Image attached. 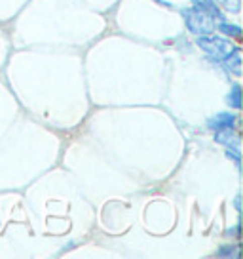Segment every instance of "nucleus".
<instances>
[{"label":"nucleus","instance_id":"nucleus-1","mask_svg":"<svg viewBox=\"0 0 243 259\" xmlns=\"http://www.w3.org/2000/svg\"><path fill=\"white\" fill-rule=\"evenodd\" d=\"M183 19H185V25H187V29L190 32H194L198 36H202V34H213V32L217 31V21L213 19L211 16H207L205 12L198 8H185L183 12Z\"/></svg>","mask_w":243,"mask_h":259},{"label":"nucleus","instance_id":"nucleus-2","mask_svg":"<svg viewBox=\"0 0 243 259\" xmlns=\"http://www.w3.org/2000/svg\"><path fill=\"white\" fill-rule=\"evenodd\" d=\"M198 46L213 59V61H224L232 52H235V46L228 38L222 36H213V34H202L198 36Z\"/></svg>","mask_w":243,"mask_h":259},{"label":"nucleus","instance_id":"nucleus-3","mask_svg":"<svg viewBox=\"0 0 243 259\" xmlns=\"http://www.w3.org/2000/svg\"><path fill=\"white\" fill-rule=\"evenodd\" d=\"M207 126L211 130H222V128H235V114L234 113H219L213 118L207 120Z\"/></svg>","mask_w":243,"mask_h":259},{"label":"nucleus","instance_id":"nucleus-4","mask_svg":"<svg viewBox=\"0 0 243 259\" xmlns=\"http://www.w3.org/2000/svg\"><path fill=\"white\" fill-rule=\"evenodd\" d=\"M215 141L217 143H222V145H228L232 149H237L239 147V136L234 128H222L215 132Z\"/></svg>","mask_w":243,"mask_h":259},{"label":"nucleus","instance_id":"nucleus-5","mask_svg":"<svg viewBox=\"0 0 243 259\" xmlns=\"http://www.w3.org/2000/svg\"><path fill=\"white\" fill-rule=\"evenodd\" d=\"M192 2H194V8L205 12V14L213 17L217 23L224 21V16L220 14V10H219V6H217V2H215V0H192Z\"/></svg>","mask_w":243,"mask_h":259},{"label":"nucleus","instance_id":"nucleus-6","mask_svg":"<svg viewBox=\"0 0 243 259\" xmlns=\"http://www.w3.org/2000/svg\"><path fill=\"white\" fill-rule=\"evenodd\" d=\"M222 63H224V69H226V71L234 73L235 76H241V56H239V48L235 50V52H232Z\"/></svg>","mask_w":243,"mask_h":259},{"label":"nucleus","instance_id":"nucleus-7","mask_svg":"<svg viewBox=\"0 0 243 259\" xmlns=\"http://www.w3.org/2000/svg\"><path fill=\"white\" fill-rule=\"evenodd\" d=\"M226 101L230 107L241 109V88H239V84H234V86L230 88V94L226 96Z\"/></svg>","mask_w":243,"mask_h":259},{"label":"nucleus","instance_id":"nucleus-8","mask_svg":"<svg viewBox=\"0 0 243 259\" xmlns=\"http://www.w3.org/2000/svg\"><path fill=\"white\" fill-rule=\"evenodd\" d=\"M217 29H219L222 34H226V36H234V38H239L241 36V27L239 25H232V23H224V21H220L217 25Z\"/></svg>","mask_w":243,"mask_h":259},{"label":"nucleus","instance_id":"nucleus-9","mask_svg":"<svg viewBox=\"0 0 243 259\" xmlns=\"http://www.w3.org/2000/svg\"><path fill=\"white\" fill-rule=\"evenodd\" d=\"M217 4L222 6L224 10H230V12H239L241 0H217Z\"/></svg>","mask_w":243,"mask_h":259},{"label":"nucleus","instance_id":"nucleus-10","mask_svg":"<svg viewBox=\"0 0 243 259\" xmlns=\"http://www.w3.org/2000/svg\"><path fill=\"white\" fill-rule=\"evenodd\" d=\"M226 156L230 158V160H234L235 166L239 168V153H237V149H232V147H230V149L226 151Z\"/></svg>","mask_w":243,"mask_h":259},{"label":"nucleus","instance_id":"nucleus-11","mask_svg":"<svg viewBox=\"0 0 243 259\" xmlns=\"http://www.w3.org/2000/svg\"><path fill=\"white\" fill-rule=\"evenodd\" d=\"M234 248H235V246H228V248L224 246V248H220V250L217 251V255H237V253H234V251H232Z\"/></svg>","mask_w":243,"mask_h":259}]
</instances>
